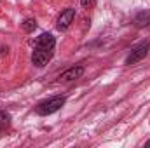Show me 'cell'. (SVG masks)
<instances>
[{"instance_id":"obj_5","label":"cell","mask_w":150,"mask_h":148,"mask_svg":"<svg viewBox=\"0 0 150 148\" xmlns=\"http://www.w3.org/2000/svg\"><path fill=\"white\" fill-rule=\"evenodd\" d=\"M75 18V9L72 7H68V9H65L61 14H59V18H58V30H67L70 25H72V21H74Z\"/></svg>"},{"instance_id":"obj_7","label":"cell","mask_w":150,"mask_h":148,"mask_svg":"<svg viewBox=\"0 0 150 148\" xmlns=\"http://www.w3.org/2000/svg\"><path fill=\"white\" fill-rule=\"evenodd\" d=\"M9 124H11V115L0 110V131L5 129V127H9Z\"/></svg>"},{"instance_id":"obj_9","label":"cell","mask_w":150,"mask_h":148,"mask_svg":"<svg viewBox=\"0 0 150 148\" xmlns=\"http://www.w3.org/2000/svg\"><path fill=\"white\" fill-rule=\"evenodd\" d=\"M80 4H82V7H86V9H91V7H94L96 0H80Z\"/></svg>"},{"instance_id":"obj_1","label":"cell","mask_w":150,"mask_h":148,"mask_svg":"<svg viewBox=\"0 0 150 148\" xmlns=\"http://www.w3.org/2000/svg\"><path fill=\"white\" fill-rule=\"evenodd\" d=\"M63 105H65V96H54V98H51L47 101L38 103L37 106H35V113L45 117V115H51V113L58 111Z\"/></svg>"},{"instance_id":"obj_8","label":"cell","mask_w":150,"mask_h":148,"mask_svg":"<svg viewBox=\"0 0 150 148\" xmlns=\"http://www.w3.org/2000/svg\"><path fill=\"white\" fill-rule=\"evenodd\" d=\"M35 28H37V23H35V19H26V21L23 23V30H25L26 33H32Z\"/></svg>"},{"instance_id":"obj_3","label":"cell","mask_w":150,"mask_h":148,"mask_svg":"<svg viewBox=\"0 0 150 148\" xmlns=\"http://www.w3.org/2000/svg\"><path fill=\"white\" fill-rule=\"evenodd\" d=\"M52 58V51H45V49H33V54H32V63L42 68L45 66Z\"/></svg>"},{"instance_id":"obj_2","label":"cell","mask_w":150,"mask_h":148,"mask_svg":"<svg viewBox=\"0 0 150 148\" xmlns=\"http://www.w3.org/2000/svg\"><path fill=\"white\" fill-rule=\"evenodd\" d=\"M150 51V42H142V44H138V45H134L133 49H131V52H129V56L126 58V65H134V63H138V61H142L147 54H149Z\"/></svg>"},{"instance_id":"obj_6","label":"cell","mask_w":150,"mask_h":148,"mask_svg":"<svg viewBox=\"0 0 150 148\" xmlns=\"http://www.w3.org/2000/svg\"><path fill=\"white\" fill-rule=\"evenodd\" d=\"M82 75H84V66H72V68H68L67 72L61 73L59 80H61V82H72V80L80 78Z\"/></svg>"},{"instance_id":"obj_4","label":"cell","mask_w":150,"mask_h":148,"mask_svg":"<svg viewBox=\"0 0 150 148\" xmlns=\"http://www.w3.org/2000/svg\"><path fill=\"white\" fill-rule=\"evenodd\" d=\"M54 44L56 40L51 33H42L40 37L35 38L33 42V49H45V51H52L54 49Z\"/></svg>"},{"instance_id":"obj_10","label":"cell","mask_w":150,"mask_h":148,"mask_svg":"<svg viewBox=\"0 0 150 148\" xmlns=\"http://www.w3.org/2000/svg\"><path fill=\"white\" fill-rule=\"evenodd\" d=\"M145 147H149V148H150V140L147 141V143H145Z\"/></svg>"}]
</instances>
